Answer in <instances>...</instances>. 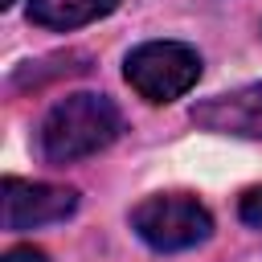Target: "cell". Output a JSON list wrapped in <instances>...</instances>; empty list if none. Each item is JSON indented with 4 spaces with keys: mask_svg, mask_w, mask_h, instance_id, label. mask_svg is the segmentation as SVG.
<instances>
[{
    "mask_svg": "<svg viewBox=\"0 0 262 262\" xmlns=\"http://www.w3.org/2000/svg\"><path fill=\"white\" fill-rule=\"evenodd\" d=\"M123 78L143 102L164 106L201 82V53L184 41H143L123 57Z\"/></svg>",
    "mask_w": 262,
    "mask_h": 262,
    "instance_id": "3957f363",
    "label": "cell"
},
{
    "mask_svg": "<svg viewBox=\"0 0 262 262\" xmlns=\"http://www.w3.org/2000/svg\"><path fill=\"white\" fill-rule=\"evenodd\" d=\"M237 217H242L246 225L262 229V184H254V188H246V192L237 196Z\"/></svg>",
    "mask_w": 262,
    "mask_h": 262,
    "instance_id": "52a82bcc",
    "label": "cell"
},
{
    "mask_svg": "<svg viewBox=\"0 0 262 262\" xmlns=\"http://www.w3.org/2000/svg\"><path fill=\"white\" fill-rule=\"evenodd\" d=\"M4 229L25 233L41 225H57L78 213V188L66 184H45V180H20L4 176Z\"/></svg>",
    "mask_w": 262,
    "mask_h": 262,
    "instance_id": "277c9868",
    "label": "cell"
},
{
    "mask_svg": "<svg viewBox=\"0 0 262 262\" xmlns=\"http://www.w3.org/2000/svg\"><path fill=\"white\" fill-rule=\"evenodd\" d=\"M131 229L156 254H180L213 237V213L192 192H151L131 209Z\"/></svg>",
    "mask_w": 262,
    "mask_h": 262,
    "instance_id": "7a4b0ae2",
    "label": "cell"
},
{
    "mask_svg": "<svg viewBox=\"0 0 262 262\" xmlns=\"http://www.w3.org/2000/svg\"><path fill=\"white\" fill-rule=\"evenodd\" d=\"M0 262H49V254H45L41 246H12Z\"/></svg>",
    "mask_w": 262,
    "mask_h": 262,
    "instance_id": "ba28073f",
    "label": "cell"
},
{
    "mask_svg": "<svg viewBox=\"0 0 262 262\" xmlns=\"http://www.w3.org/2000/svg\"><path fill=\"white\" fill-rule=\"evenodd\" d=\"M115 8H119V0H29V20L41 29H53V33H70V29L111 16Z\"/></svg>",
    "mask_w": 262,
    "mask_h": 262,
    "instance_id": "8992f818",
    "label": "cell"
},
{
    "mask_svg": "<svg viewBox=\"0 0 262 262\" xmlns=\"http://www.w3.org/2000/svg\"><path fill=\"white\" fill-rule=\"evenodd\" d=\"M119 131H123V111L106 94L78 90L49 106V115L41 119L37 143L49 164H74V160H86L111 147Z\"/></svg>",
    "mask_w": 262,
    "mask_h": 262,
    "instance_id": "6da1fadb",
    "label": "cell"
},
{
    "mask_svg": "<svg viewBox=\"0 0 262 262\" xmlns=\"http://www.w3.org/2000/svg\"><path fill=\"white\" fill-rule=\"evenodd\" d=\"M12 4H16V0H0V8H12Z\"/></svg>",
    "mask_w": 262,
    "mask_h": 262,
    "instance_id": "9c48e42d",
    "label": "cell"
},
{
    "mask_svg": "<svg viewBox=\"0 0 262 262\" xmlns=\"http://www.w3.org/2000/svg\"><path fill=\"white\" fill-rule=\"evenodd\" d=\"M188 119L201 127V131H213V135H237V139H262V82H250V86H237L229 94H213V98H201Z\"/></svg>",
    "mask_w": 262,
    "mask_h": 262,
    "instance_id": "5b68a950",
    "label": "cell"
}]
</instances>
